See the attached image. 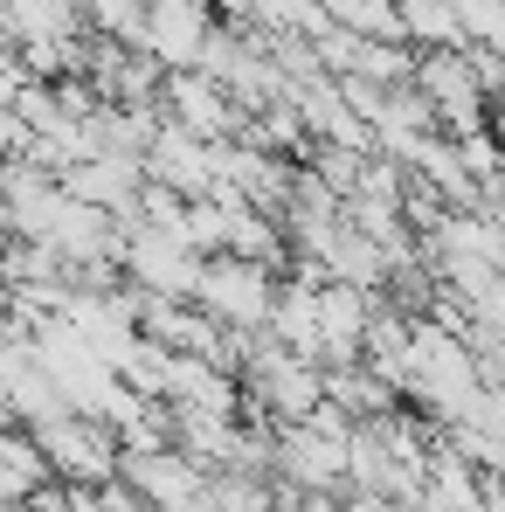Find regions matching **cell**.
I'll list each match as a JSON object with an SVG mask.
<instances>
[{"mask_svg":"<svg viewBox=\"0 0 505 512\" xmlns=\"http://www.w3.org/2000/svg\"><path fill=\"white\" fill-rule=\"evenodd\" d=\"M194 298L222 319V326H236V333H270V312H277V284H270V263H250V256H215V263H201V284H194Z\"/></svg>","mask_w":505,"mask_h":512,"instance_id":"1","label":"cell"},{"mask_svg":"<svg viewBox=\"0 0 505 512\" xmlns=\"http://www.w3.org/2000/svg\"><path fill=\"white\" fill-rule=\"evenodd\" d=\"M277 478L298 485V492H326L346 478V443L312 423H284L277 429Z\"/></svg>","mask_w":505,"mask_h":512,"instance_id":"2","label":"cell"},{"mask_svg":"<svg viewBox=\"0 0 505 512\" xmlns=\"http://www.w3.org/2000/svg\"><path fill=\"white\" fill-rule=\"evenodd\" d=\"M180 111L194 118V132H222V125H229V111H222V97H208L201 84H180Z\"/></svg>","mask_w":505,"mask_h":512,"instance_id":"3","label":"cell"}]
</instances>
